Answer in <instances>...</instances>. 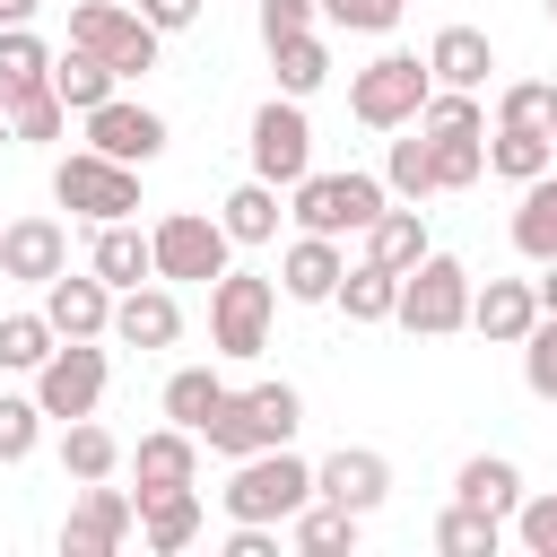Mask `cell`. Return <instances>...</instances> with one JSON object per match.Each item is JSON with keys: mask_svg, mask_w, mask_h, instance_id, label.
<instances>
[{"mask_svg": "<svg viewBox=\"0 0 557 557\" xmlns=\"http://www.w3.org/2000/svg\"><path fill=\"white\" fill-rule=\"evenodd\" d=\"M270 322H278V278H261V270H218L209 278V357H261L270 348Z\"/></svg>", "mask_w": 557, "mask_h": 557, "instance_id": "6da1fadb", "label": "cell"}, {"mask_svg": "<svg viewBox=\"0 0 557 557\" xmlns=\"http://www.w3.org/2000/svg\"><path fill=\"white\" fill-rule=\"evenodd\" d=\"M218 496H226V522H287L313 496V461H296L287 444H261V453L235 461V479Z\"/></svg>", "mask_w": 557, "mask_h": 557, "instance_id": "7a4b0ae2", "label": "cell"}, {"mask_svg": "<svg viewBox=\"0 0 557 557\" xmlns=\"http://www.w3.org/2000/svg\"><path fill=\"white\" fill-rule=\"evenodd\" d=\"M383 174H305V183H287V218L305 226V235H366L374 218H383Z\"/></svg>", "mask_w": 557, "mask_h": 557, "instance_id": "3957f363", "label": "cell"}, {"mask_svg": "<svg viewBox=\"0 0 557 557\" xmlns=\"http://www.w3.org/2000/svg\"><path fill=\"white\" fill-rule=\"evenodd\" d=\"M392 322L418 331V339H453V331H470V270H461L453 252H426L418 270H400V305H392Z\"/></svg>", "mask_w": 557, "mask_h": 557, "instance_id": "277c9868", "label": "cell"}, {"mask_svg": "<svg viewBox=\"0 0 557 557\" xmlns=\"http://www.w3.org/2000/svg\"><path fill=\"white\" fill-rule=\"evenodd\" d=\"M70 44L96 52V61H113V78L131 87V78L157 70V44H165V35H157L131 0H78V9H70Z\"/></svg>", "mask_w": 557, "mask_h": 557, "instance_id": "5b68a950", "label": "cell"}, {"mask_svg": "<svg viewBox=\"0 0 557 557\" xmlns=\"http://www.w3.org/2000/svg\"><path fill=\"white\" fill-rule=\"evenodd\" d=\"M426 61L418 52H374L357 78H348V113L366 122V131H409L418 122V104H426Z\"/></svg>", "mask_w": 557, "mask_h": 557, "instance_id": "8992f818", "label": "cell"}, {"mask_svg": "<svg viewBox=\"0 0 557 557\" xmlns=\"http://www.w3.org/2000/svg\"><path fill=\"white\" fill-rule=\"evenodd\" d=\"M104 383H113V357H104V339H52V357L35 366V409L44 418H96V400H104Z\"/></svg>", "mask_w": 557, "mask_h": 557, "instance_id": "52a82bcc", "label": "cell"}, {"mask_svg": "<svg viewBox=\"0 0 557 557\" xmlns=\"http://www.w3.org/2000/svg\"><path fill=\"white\" fill-rule=\"evenodd\" d=\"M148 252H157V278L183 287V278H218V270L235 261V235H226L209 209H165V218L148 226Z\"/></svg>", "mask_w": 557, "mask_h": 557, "instance_id": "ba28073f", "label": "cell"}, {"mask_svg": "<svg viewBox=\"0 0 557 557\" xmlns=\"http://www.w3.org/2000/svg\"><path fill=\"white\" fill-rule=\"evenodd\" d=\"M52 200H61L70 218H87V226L131 218V209H139V165H113V157L78 148V157H61V165H52Z\"/></svg>", "mask_w": 557, "mask_h": 557, "instance_id": "9c48e42d", "label": "cell"}, {"mask_svg": "<svg viewBox=\"0 0 557 557\" xmlns=\"http://www.w3.org/2000/svg\"><path fill=\"white\" fill-rule=\"evenodd\" d=\"M244 148H252V174H261V183H278V191L305 183V174H313V122H305V104H296V96H270V104L252 113V139H244Z\"/></svg>", "mask_w": 557, "mask_h": 557, "instance_id": "30bf717a", "label": "cell"}, {"mask_svg": "<svg viewBox=\"0 0 557 557\" xmlns=\"http://www.w3.org/2000/svg\"><path fill=\"white\" fill-rule=\"evenodd\" d=\"M131 531H139V496H131V487L87 479V487H78V505H70V522H61V557H113Z\"/></svg>", "mask_w": 557, "mask_h": 557, "instance_id": "8fae6325", "label": "cell"}, {"mask_svg": "<svg viewBox=\"0 0 557 557\" xmlns=\"http://www.w3.org/2000/svg\"><path fill=\"white\" fill-rule=\"evenodd\" d=\"M78 122H87V148H96V157H113V165H157V157H165V113L131 104L122 87H113L96 113H78Z\"/></svg>", "mask_w": 557, "mask_h": 557, "instance_id": "7c38bea8", "label": "cell"}, {"mask_svg": "<svg viewBox=\"0 0 557 557\" xmlns=\"http://www.w3.org/2000/svg\"><path fill=\"white\" fill-rule=\"evenodd\" d=\"M44 322L52 339H113V287L96 270H61L44 278Z\"/></svg>", "mask_w": 557, "mask_h": 557, "instance_id": "4fadbf2b", "label": "cell"}, {"mask_svg": "<svg viewBox=\"0 0 557 557\" xmlns=\"http://www.w3.org/2000/svg\"><path fill=\"white\" fill-rule=\"evenodd\" d=\"M313 496H331V505H348V513H374V505L392 496V461H383L374 444H339V453L313 461Z\"/></svg>", "mask_w": 557, "mask_h": 557, "instance_id": "5bb4252c", "label": "cell"}, {"mask_svg": "<svg viewBox=\"0 0 557 557\" xmlns=\"http://www.w3.org/2000/svg\"><path fill=\"white\" fill-rule=\"evenodd\" d=\"M61 270H70V226H61V218H9V226H0V278L44 287V278H61Z\"/></svg>", "mask_w": 557, "mask_h": 557, "instance_id": "9a60e30c", "label": "cell"}, {"mask_svg": "<svg viewBox=\"0 0 557 557\" xmlns=\"http://www.w3.org/2000/svg\"><path fill=\"white\" fill-rule=\"evenodd\" d=\"M113 339H122V348H174V339H183V305H174V287H165V278L122 287V296H113Z\"/></svg>", "mask_w": 557, "mask_h": 557, "instance_id": "2e32d148", "label": "cell"}, {"mask_svg": "<svg viewBox=\"0 0 557 557\" xmlns=\"http://www.w3.org/2000/svg\"><path fill=\"white\" fill-rule=\"evenodd\" d=\"M339 270H348L339 235H305V226H296V244L278 252V296H287V305H331Z\"/></svg>", "mask_w": 557, "mask_h": 557, "instance_id": "e0dca14e", "label": "cell"}, {"mask_svg": "<svg viewBox=\"0 0 557 557\" xmlns=\"http://www.w3.org/2000/svg\"><path fill=\"white\" fill-rule=\"evenodd\" d=\"M531 322H540V287H531V278H487V287H470V331H479V339L522 348Z\"/></svg>", "mask_w": 557, "mask_h": 557, "instance_id": "ac0fdd59", "label": "cell"}, {"mask_svg": "<svg viewBox=\"0 0 557 557\" xmlns=\"http://www.w3.org/2000/svg\"><path fill=\"white\" fill-rule=\"evenodd\" d=\"M122 461H131L139 496H148V487H191V479H200V435L165 418V426H157V435H139V444H131Z\"/></svg>", "mask_w": 557, "mask_h": 557, "instance_id": "d6986e66", "label": "cell"}, {"mask_svg": "<svg viewBox=\"0 0 557 557\" xmlns=\"http://www.w3.org/2000/svg\"><path fill=\"white\" fill-rule=\"evenodd\" d=\"M226 409H235V426H244V444H252V453H261V444H296V426H305L296 383H252V392H226Z\"/></svg>", "mask_w": 557, "mask_h": 557, "instance_id": "ffe728a7", "label": "cell"}, {"mask_svg": "<svg viewBox=\"0 0 557 557\" xmlns=\"http://www.w3.org/2000/svg\"><path fill=\"white\" fill-rule=\"evenodd\" d=\"M87 270L122 296V287H139V278H157V252H148V235L131 226V218H104L96 235H87Z\"/></svg>", "mask_w": 557, "mask_h": 557, "instance_id": "44dd1931", "label": "cell"}, {"mask_svg": "<svg viewBox=\"0 0 557 557\" xmlns=\"http://www.w3.org/2000/svg\"><path fill=\"white\" fill-rule=\"evenodd\" d=\"M487 70H496V44L479 35V26H435V44H426V78L435 87H487Z\"/></svg>", "mask_w": 557, "mask_h": 557, "instance_id": "7402d4cb", "label": "cell"}, {"mask_svg": "<svg viewBox=\"0 0 557 557\" xmlns=\"http://www.w3.org/2000/svg\"><path fill=\"white\" fill-rule=\"evenodd\" d=\"M139 540L157 557H183L200 540V487H148L139 496Z\"/></svg>", "mask_w": 557, "mask_h": 557, "instance_id": "603a6c76", "label": "cell"}, {"mask_svg": "<svg viewBox=\"0 0 557 557\" xmlns=\"http://www.w3.org/2000/svg\"><path fill=\"white\" fill-rule=\"evenodd\" d=\"M357 531H366V513H348V505H331V496H305V505L287 513V548H296V557H339V548H357Z\"/></svg>", "mask_w": 557, "mask_h": 557, "instance_id": "cb8c5ba5", "label": "cell"}, {"mask_svg": "<svg viewBox=\"0 0 557 557\" xmlns=\"http://www.w3.org/2000/svg\"><path fill=\"white\" fill-rule=\"evenodd\" d=\"M453 496L479 505V513H496V522H513V505H522V470H513L505 453H470V461L453 470Z\"/></svg>", "mask_w": 557, "mask_h": 557, "instance_id": "d4e9b609", "label": "cell"}, {"mask_svg": "<svg viewBox=\"0 0 557 557\" xmlns=\"http://www.w3.org/2000/svg\"><path fill=\"white\" fill-rule=\"evenodd\" d=\"M426 252H435V244H426V209H418V200H409V209L383 200V218L366 226V261H383V270H418Z\"/></svg>", "mask_w": 557, "mask_h": 557, "instance_id": "484cf974", "label": "cell"}, {"mask_svg": "<svg viewBox=\"0 0 557 557\" xmlns=\"http://www.w3.org/2000/svg\"><path fill=\"white\" fill-rule=\"evenodd\" d=\"M270 70H278V96H313L322 78H331V44L313 35V26H296V35H270Z\"/></svg>", "mask_w": 557, "mask_h": 557, "instance_id": "4316f807", "label": "cell"}, {"mask_svg": "<svg viewBox=\"0 0 557 557\" xmlns=\"http://www.w3.org/2000/svg\"><path fill=\"white\" fill-rule=\"evenodd\" d=\"M331 305H339L348 322H392V305H400V270H383V261H348L339 287H331Z\"/></svg>", "mask_w": 557, "mask_h": 557, "instance_id": "83f0119b", "label": "cell"}, {"mask_svg": "<svg viewBox=\"0 0 557 557\" xmlns=\"http://www.w3.org/2000/svg\"><path fill=\"white\" fill-rule=\"evenodd\" d=\"M513 252H522V261H557V165L522 183V209H513Z\"/></svg>", "mask_w": 557, "mask_h": 557, "instance_id": "f1b7e54d", "label": "cell"}, {"mask_svg": "<svg viewBox=\"0 0 557 557\" xmlns=\"http://www.w3.org/2000/svg\"><path fill=\"white\" fill-rule=\"evenodd\" d=\"M278 218H287V209H278V183H261V174H252V183H235V191L218 200V226H226L235 244H270V235H278Z\"/></svg>", "mask_w": 557, "mask_h": 557, "instance_id": "f546056e", "label": "cell"}, {"mask_svg": "<svg viewBox=\"0 0 557 557\" xmlns=\"http://www.w3.org/2000/svg\"><path fill=\"white\" fill-rule=\"evenodd\" d=\"M113 470H122V435L96 426V418H70L61 426V479L87 487V479H113Z\"/></svg>", "mask_w": 557, "mask_h": 557, "instance_id": "4dcf8cb0", "label": "cell"}, {"mask_svg": "<svg viewBox=\"0 0 557 557\" xmlns=\"http://www.w3.org/2000/svg\"><path fill=\"white\" fill-rule=\"evenodd\" d=\"M113 87H122V78H113V61H96V52H78V44H70V52H52V96H61L70 113H96Z\"/></svg>", "mask_w": 557, "mask_h": 557, "instance_id": "1f68e13d", "label": "cell"}, {"mask_svg": "<svg viewBox=\"0 0 557 557\" xmlns=\"http://www.w3.org/2000/svg\"><path fill=\"white\" fill-rule=\"evenodd\" d=\"M0 131H9V139H26V148H52V139L70 131V104L52 96V78H44V87H17V96H9V113H0Z\"/></svg>", "mask_w": 557, "mask_h": 557, "instance_id": "d6a6232c", "label": "cell"}, {"mask_svg": "<svg viewBox=\"0 0 557 557\" xmlns=\"http://www.w3.org/2000/svg\"><path fill=\"white\" fill-rule=\"evenodd\" d=\"M557 157H548V131H522V122H496L487 131V174H505V183H531V174H548Z\"/></svg>", "mask_w": 557, "mask_h": 557, "instance_id": "836d02e7", "label": "cell"}, {"mask_svg": "<svg viewBox=\"0 0 557 557\" xmlns=\"http://www.w3.org/2000/svg\"><path fill=\"white\" fill-rule=\"evenodd\" d=\"M218 400H226V374H218V366H174V374H165V418H174V426L200 435Z\"/></svg>", "mask_w": 557, "mask_h": 557, "instance_id": "e575fe53", "label": "cell"}, {"mask_svg": "<svg viewBox=\"0 0 557 557\" xmlns=\"http://www.w3.org/2000/svg\"><path fill=\"white\" fill-rule=\"evenodd\" d=\"M435 548H444V557H496V548H505V522L453 496V505L435 513Z\"/></svg>", "mask_w": 557, "mask_h": 557, "instance_id": "d590c367", "label": "cell"}, {"mask_svg": "<svg viewBox=\"0 0 557 557\" xmlns=\"http://www.w3.org/2000/svg\"><path fill=\"white\" fill-rule=\"evenodd\" d=\"M435 148V191H470L487 174V131H426Z\"/></svg>", "mask_w": 557, "mask_h": 557, "instance_id": "8d00e7d4", "label": "cell"}, {"mask_svg": "<svg viewBox=\"0 0 557 557\" xmlns=\"http://www.w3.org/2000/svg\"><path fill=\"white\" fill-rule=\"evenodd\" d=\"M383 191H392V200H426V191H435V148H426L418 122H409V139H392V157H383Z\"/></svg>", "mask_w": 557, "mask_h": 557, "instance_id": "74e56055", "label": "cell"}, {"mask_svg": "<svg viewBox=\"0 0 557 557\" xmlns=\"http://www.w3.org/2000/svg\"><path fill=\"white\" fill-rule=\"evenodd\" d=\"M44 78H52V44H44L35 26H0V96L44 87Z\"/></svg>", "mask_w": 557, "mask_h": 557, "instance_id": "f35d334b", "label": "cell"}, {"mask_svg": "<svg viewBox=\"0 0 557 557\" xmlns=\"http://www.w3.org/2000/svg\"><path fill=\"white\" fill-rule=\"evenodd\" d=\"M52 357V322H44V305L35 313H0V374H35Z\"/></svg>", "mask_w": 557, "mask_h": 557, "instance_id": "ab89813d", "label": "cell"}, {"mask_svg": "<svg viewBox=\"0 0 557 557\" xmlns=\"http://www.w3.org/2000/svg\"><path fill=\"white\" fill-rule=\"evenodd\" d=\"M531 557H557V487H522V505H513V522H505Z\"/></svg>", "mask_w": 557, "mask_h": 557, "instance_id": "60d3db41", "label": "cell"}, {"mask_svg": "<svg viewBox=\"0 0 557 557\" xmlns=\"http://www.w3.org/2000/svg\"><path fill=\"white\" fill-rule=\"evenodd\" d=\"M44 444V409H35V392H0V461H26Z\"/></svg>", "mask_w": 557, "mask_h": 557, "instance_id": "b9f144b4", "label": "cell"}, {"mask_svg": "<svg viewBox=\"0 0 557 557\" xmlns=\"http://www.w3.org/2000/svg\"><path fill=\"white\" fill-rule=\"evenodd\" d=\"M522 383H531V400H557V313H540L522 331Z\"/></svg>", "mask_w": 557, "mask_h": 557, "instance_id": "7bdbcfd3", "label": "cell"}, {"mask_svg": "<svg viewBox=\"0 0 557 557\" xmlns=\"http://www.w3.org/2000/svg\"><path fill=\"white\" fill-rule=\"evenodd\" d=\"M496 122H522V131H548V122H557V87H548V78H513V87L496 96Z\"/></svg>", "mask_w": 557, "mask_h": 557, "instance_id": "ee69618b", "label": "cell"}, {"mask_svg": "<svg viewBox=\"0 0 557 557\" xmlns=\"http://www.w3.org/2000/svg\"><path fill=\"white\" fill-rule=\"evenodd\" d=\"M322 17L348 26V35H392L400 26V0H322Z\"/></svg>", "mask_w": 557, "mask_h": 557, "instance_id": "f6af8a7d", "label": "cell"}, {"mask_svg": "<svg viewBox=\"0 0 557 557\" xmlns=\"http://www.w3.org/2000/svg\"><path fill=\"white\" fill-rule=\"evenodd\" d=\"M131 9H139L157 35H183V26H200V9H209V0H131Z\"/></svg>", "mask_w": 557, "mask_h": 557, "instance_id": "bcb514c9", "label": "cell"}, {"mask_svg": "<svg viewBox=\"0 0 557 557\" xmlns=\"http://www.w3.org/2000/svg\"><path fill=\"white\" fill-rule=\"evenodd\" d=\"M322 17V0H261V44L270 35H296V26H313Z\"/></svg>", "mask_w": 557, "mask_h": 557, "instance_id": "7dc6e473", "label": "cell"}, {"mask_svg": "<svg viewBox=\"0 0 557 557\" xmlns=\"http://www.w3.org/2000/svg\"><path fill=\"white\" fill-rule=\"evenodd\" d=\"M226 557H278V522H235L226 531Z\"/></svg>", "mask_w": 557, "mask_h": 557, "instance_id": "c3c4849f", "label": "cell"}, {"mask_svg": "<svg viewBox=\"0 0 557 557\" xmlns=\"http://www.w3.org/2000/svg\"><path fill=\"white\" fill-rule=\"evenodd\" d=\"M35 9L44 0H0V26H35Z\"/></svg>", "mask_w": 557, "mask_h": 557, "instance_id": "681fc988", "label": "cell"}, {"mask_svg": "<svg viewBox=\"0 0 557 557\" xmlns=\"http://www.w3.org/2000/svg\"><path fill=\"white\" fill-rule=\"evenodd\" d=\"M531 287H540V313H557V261H540V278H531Z\"/></svg>", "mask_w": 557, "mask_h": 557, "instance_id": "f907efd6", "label": "cell"}, {"mask_svg": "<svg viewBox=\"0 0 557 557\" xmlns=\"http://www.w3.org/2000/svg\"><path fill=\"white\" fill-rule=\"evenodd\" d=\"M548 157H557V122H548Z\"/></svg>", "mask_w": 557, "mask_h": 557, "instance_id": "816d5d0a", "label": "cell"}, {"mask_svg": "<svg viewBox=\"0 0 557 557\" xmlns=\"http://www.w3.org/2000/svg\"><path fill=\"white\" fill-rule=\"evenodd\" d=\"M548 26H557V0H548Z\"/></svg>", "mask_w": 557, "mask_h": 557, "instance_id": "f5cc1de1", "label": "cell"}, {"mask_svg": "<svg viewBox=\"0 0 557 557\" xmlns=\"http://www.w3.org/2000/svg\"><path fill=\"white\" fill-rule=\"evenodd\" d=\"M0 113H9V96H0Z\"/></svg>", "mask_w": 557, "mask_h": 557, "instance_id": "db71d44e", "label": "cell"}]
</instances>
